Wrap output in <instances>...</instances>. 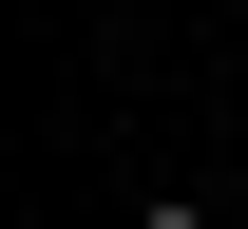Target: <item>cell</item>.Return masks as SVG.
Listing matches in <instances>:
<instances>
[{
    "label": "cell",
    "mask_w": 248,
    "mask_h": 229,
    "mask_svg": "<svg viewBox=\"0 0 248 229\" xmlns=\"http://www.w3.org/2000/svg\"><path fill=\"white\" fill-rule=\"evenodd\" d=\"M134 229H229V210H210V191H134Z\"/></svg>",
    "instance_id": "obj_1"
}]
</instances>
